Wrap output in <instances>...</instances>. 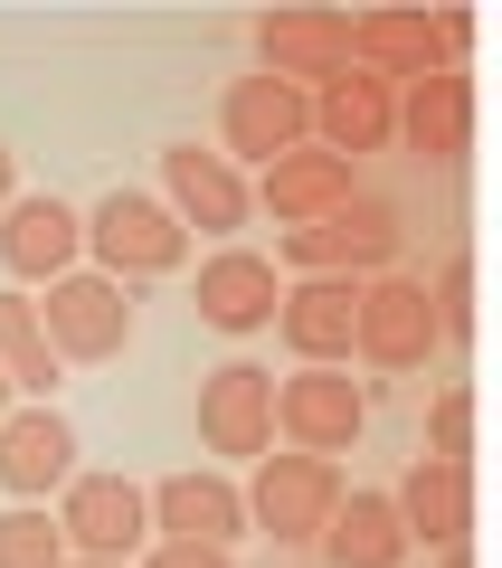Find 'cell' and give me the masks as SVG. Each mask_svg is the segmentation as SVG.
<instances>
[{"mask_svg": "<svg viewBox=\"0 0 502 568\" xmlns=\"http://www.w3.org/2000/svg\"><path fill=\"white\" fill-rule=\"evenodd\" d=\"M86 256H96V275H114L123 294H133V284L181 275L190 265V227L171 219L152 190H104L96 219H86Z\"/></svg>", "mask_w": 502, "mask_h": 568, "instance_id": "obj_1", "label": "cell"}, {"mask_svg": "<svg viewBox=\"0 0 502 568\" xmlns=\"http://www.w3.org/2000/svg\"><path fill=\"white\" fill-rule=\"evenodd\" d=\"M408 256V227L389 200H351L342 219H322V227H284V265L294 275H342V284H370V275H399Z\"/></svg>", "mask_w": 502, "mask_h": 568, "instance_id": "obj_2", "label": "cell"}, {"mask_svg": "<svg viewBox=\"0 0 502 568\" xmlns=\"http://www.w3.org/2000/svg\"><path fill=\"white\" fill-rule=\"evenodd\" d=\"M29 313H39V332H48V351H58V369H67V361H114V351L133 342V323H142V304L123 294L114 275H96V265L58 275Z\"/></svg>", "mask_w": 502, "mask_h": 568, "instance_id": "obj_3", "label": "cell"}, {"mask_svg": "<svg viewBox=\"0 0 502 568\" xmlns=\"http://www.w3.org/2000/svg\"><path fill=\"white\" fill-rule=\"evenodd\" d=\"M58 540H67V559H133V549H152V511H142V484L133 474H67V493H58Z\"/></svg>", "mask_w": 502, "mask_h": 568, "instance_id": "obj_4", "label": "cell"}, {"mask_svg": "<svg viewBox=\"0 0 502 568\" xmlns=\"http://www.w3.org/2000/svg\"><path fill=\"white\" fill-rule=\"evenodd\" d=\"M445 342V323H436V294H426L418 275H370L361 284V313H351V361H370V369H426V351Z\"/></svg>", "mask_w": 502, "mask_h": 568, "instance_id": "obj_5", "label": "cell"}, {"mask_svg": "<svg viewBox=\"0 0 502 568\" xmlns=\"http://www.w3.org/2000/svg\"><path fill=\"white\" fill-rule=\"evenodd\" d=\"M342 465H322V455H257V484H247V530H275V540L313 549L322 521L342 511Z\"/></svg>", "mask_w": 502, "mask_h": 568, "instance_id": "obj_6", "label": "cell"}, {"mask_svg": "<svg viewBox=\"0 0 502 568\" xmlns=\"http://www.w3.org/2000/svg\"><path fill=\"white\" fill-rule=\"evenodd\" d=\"M313 133V104H303V85H284V77H265V67H247V77H228V95H219V142H228V162H284L294 142Z\"/></svg>", "mask_w": 502, "mask_h": 568, "instance_id": "obj_7", "label": "cell"}, {"mask_svg": "<svg viewBox=\"0 0 502 568\" xmlns=\"http://www.w3.org/2000/svg\"><path fill=\"white\" fill-rule=\"evenodd\" d=\"M275 426L294 436V455L342 465L361 446V426H370V388L351 369H294V379H275Z\"/></svg>", "mask_w": 502, "mask_h": 568, "instance_id": "obj_8", "label": "cell"}, {"mask_svg": "<svg viewBox=\"0 0 502 568\" xmlns=\"http://www.w3.org/2000/svg\"><path fill=\"white\" fill-rule=\"evenodd\" d=\"M200 446L219 465H257L275 446V369H257V361L209 369L200 379Z\"/></svg>", "mask_w": 502, "mask_h": 568, "instance_id": "obj_9", "label": "cell"}, {"mask_svg": "<svg viewBox=\"0 0 502 568\" xmlns=\"http://www.w3.org/2000/svg\"><path fill=\"white\" fill-rule=\"evenodd\" d=\"M161 209L181 227H209V237H238L247 219H257V190H247V171L228 162V152H200V142H171L161 152Z\"/></svg>", "mask_w": 502, "mask_h": 568, "instance_id": "obj_10", "label": "cell"}, {"mask_svg": "<svg viewBox=\"0 0 502 568\" xmlns=\"http://www.w3.org/2000/svg\"><path fill=\"white\" fill-rule=\"evenodd\" d=\"M313 152H332V162H361V152H380L389 133H399V95H389L380 67H342V77H322L313 95Z\"/></svg>", "mask_w": 502, "mask_h": 568, "instance_id": "obj_11", "label": "cell"}, {"mask_svg": "<svg viewBox=\"0 0 502 568\" xmlns=\"http://www.w3.org/2000/svg\"><path fill=\"white\" fill-rule=\"evenodd\" d=\"M200 323L228 332V342H257V332H275V304H284V275L275 256H257V246H219V256L200 265Z\"/></svg>", "mask_w": 502, "mask_h": 568, "instance_id": "obj_12", "label": "cell"}, {"mask_svg": "<svg viewBox=\"0 0 502 568\" xmlns=\"http://www.w3.org/2000/svg\"><path fill=\"white\" fill-rule=\"evenodd\" d=\"M0 265H10V284H58L86 265V219L67 200H10L0 209Z\"/></svg>", "mask_w": 502, "mask_h": 568, "instance_id": "obj_13", "label": "cell"}, {"mask_svg": "<svg viewBox=\"0 0 502 568\" xmlns=\"http://www.w3.org/2000/svg\"><path fill=\"white\" fill-rule=\"evenodd\" d=\"M351 313H361V284L342 275H294L275 304V332L294 351V369H342L351 361Z\"/></svg>", "mask_w": 502, "mask_h": 568, "instance_id": "obj_14", "label": "cell"}, {"mask_svg": "<svg viewBox=\"0 0 502 568\" xmlns=\"http://www.w3.org/2000/svg\"><path fill=\"white\" fill-rule=\"evenodd\" d=\"M67 474H77V426L58 407H10L0 417V493L48 503V493H67Z\"/></svg>", "mask_w": 502, "mask_h": 568, "instance_id": "obj_15", "label": "cell"}, {"mask_svg": "<svg viewBox=\"0 0 502 568\" xmlns=\"http://www.w3.org/2000/svg\"><path fill=\"white\" fill-rule=\"evenodd\" d=\"M247 190H257V209H275V227H322V219H342V209L361 200L351 162H332V152H313V142H294L284 162H265Z\"/></svg>", "mask_w": 502, "mask_h": 568, "instance_id": "obj_16", "label": "cell"}, {"mask_svg": "<svg viewBox=\"0 0 502 568\" xmlns=\"http://www.w3.org/2000/svg\"><path fill=\"white\" fill-rule=\"evenodd\" d=\"M142 511H152L161 540H190V549H238L247 530V493L228 474H171V484L142 493Z\"/></svg>", "mask_w": 502, "mask_h": 568, "instance_id": "obj_17", "label": "cell"}, {"mask_svg": "<svg viewBox=\"0 0 502 568\" xmlns=\"http://www.w3.org/2000/svg\"><path fill=\"white\" fill-rule=\"evenodd\" d=\"M257 48H265V77L303 85V77H342L351 67V20H332V10H275V20H257Z\"/></svg>", "mask_w": 502, "mask_h": 568, "instance_id": "obj_18", "label": "cell"}, {"mask_svg": "<svg viewBox=\"0 0 502 568\" xmlns=\"http://www.w3.org/2000/svg\"><path fill=\"white\" fill-rule=\"evenodd\" d=\"M399 503V530H408V549L418 540H436V549H464V530H474V474L464 465H408V484L389 493Z\"/></svg>", "mask_w": 502, "mask_h": 568, "instance_id": "obj_19", "label": "cell"}, {"mask_svg": "<svg viewBox=\"0 0 502 568\" xmlns=\"http://www.w3.org/2000/svg\"><path fill=\"white\" fill-rule=\"evenodd\" d=\"M322 559L332 568H399L408 559V530H399V503L389 493H342V511L322 521Z\"/></svg>", "mask_w": 502, "mask_h": 568, "instance_id": "obj_20", "label": "cell"}, {"mask_svg": "<svg viewBox=\"0 0 502 568\" xmlns=\"http://www.w3.org/2000/svg\"><path fill=\"white\" fill-rule=\"evenodd\" d=\"M0 379H10V398H29V407L58 398V351H48L29 294H0Z\"/></svg>", "mask_w": 502, "mask_h": 568, "instance_id": "obj_21", "label": "cell"}, {"mask_svg": "<svg viewBox=\"0 0 502 568\" xmlns=\"http://www.w3.org/2000/svg\"><path fill=\"white\" fill-rule=\"evenodd\" d=\"M408 142H418L426 162H464V142H474V114H464V77L455 67H436V77H418V95H408Z\"/></svg>", "mask_w": 502, "mask_h": 568, "instance_id": "obj_22", "label": "cell"}, {"mask_svg": "<svg viewBox=\"0 0 502 568\" xmlns=\"http://www.w3.org/2000/svg\"><path fill=\"white\" fill-rule=\"evenodd\" d=\"M0 568H67V540H58V521H48V503L0 511Z\"/></svg>", "mask_w": 502, "mask_h": 568, "instance_id": "obj_23", "label": "cell"}, {"mask_svg": "<svg viewBox=\"0 0 502 568\" xmlns=\"http://www.w3.org/2000/svg\"><path fill=\"white\" fill-rule=\"evenodd\" d=\"M474 455V388H445L436 398V465H464Z\"/></svg>", "mask_w": 502, "mask_h": 568, "instance_id": "obj_24", "label": "cell"}, {"mask_svg": "<svg viewBox=\"0 0 502 568\" xmlns=\"http://www.w3.org/2000/svg\"><path fill=\"white\" fill-rule=\"evenodd\" d=\"M436 323L445 332H474V265H464V256L445 265V284H436Z\"/></svg>", "mask_w": 502, "mask_h": 568, "instance_id": "obj_25", "label": "cell"}, {"mask_svg": "<svg viewBox=\"0 0 502 568\" xmlns=\"http://www.w3.org/2000/svg\"><path fill=\"white\" fill-rule=\"evenodd\" d=\"M142 568H238V559H228V549H190V540H152Z\"/></svg>", "mask_w": 502, "mask_h": 568, "instance_id": "obj_26", "label": "cell"}, {"mask_svg": "<svg viewBox=\"0 0 502 568\" xmlns=\"http://www.w3.org/2000/svg\"><path fill=\"white\" fill-rule=\"evenodd\" d=\"M10 200H20V181H10V152H0V209H10Z\"/></svg>", "mask_w": 502, "mask_h": 568, "instance_id": "obj_27", "label": "cell"}, {"mask_svg": "<svg viewBox=\"0 0 502 568\" xmlns=\"http://www.w3.org/2000/svg\"><path fill=\"white\" fill-rule=\"evenodd\" d=\"M67 568H114V559H67Z\"/></svg>", "mask_w": 502, "mask_h": 568, "instance_id": "obj_28", "label": "cell"}, {"mask_svg": "<svg viewBox=\"0 0 502 568\" xmlns=\"http://www.w3.org/2000/svg\"><path fill=\"white\" fill-rule=\"evenodd\" d=\"M0 417H10V379H0Z\"/></svg>", "mask_w": 502, "mask_h": 568, "instance_id": "obj_29", "label": "cell"}, {"mask_svg": "<svg viewBox=\"0 0 502 568\" xmlns=\"http://www.w3.org/2000/svg\"><path fill=\"white\" fill-rule=\"evenodd\" d=\"M445 568H474V559H464V549H455V559H445Z\"/></svg>", "mask_w": 502, "mask_h": 568, "instance_id": "obj_30", "label": "cell"}]
</instances>
